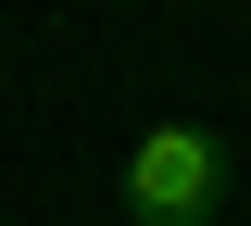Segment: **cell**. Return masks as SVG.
<instances>
[{
  "instance_id": "cell-1",
  "label": "cell",
  "mask_w": 251,
  "mask_h": 226,
  "mask_svg": "<svg viewBox=\"0 0 251 226\" xmlns=\"http://www.w3.org/2000/svg\"><path fill=\"white\" fill-rule=\"evenodd\" d=\"M226 189H239V151L214 113H151L126 138V226H214Z\"/></svg>"
}]
</instances>
